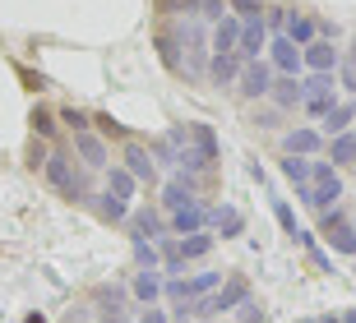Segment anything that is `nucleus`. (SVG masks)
<instances>
[{"label":"nucleus","instance_id":"f8f14e48","mask_svg":"<svg viewBox=\"0 0 356 323\" xmlns=\"http://www.w3.org/2000/svg\"><path fill=\"white\" fill-rule=\"evenodd\" d=\"M268 51V38H264V24H241V42H236V56L241 60H259Z\"/></svg>","mask_w":356,"mask_h":323},{"label":"nucleus","instance_id":"72a5a7b5","mask_svg":"<svg viewBox=\"0 0 356 323\" xmlns=\"http://www.w3.org/2000/svg\"><path fill=\"white\" fill-rule=\"evenodd\" d=\"M65 125L79 134V129H88V116H83V111H74V106H65Z\"/></svg>","mask_w":356,"mask_h":323},{"label":"nucleus","instance_id":"aec40b11","mask_svg":"<svg viewBox=\"0 0 356 323\" xmlns=\"http://www.w3.org/2000/svg\"><path fill=\"white\" fill-rule=\"evenodd\" d=\"M352 120H356V106L352 102H338L329 116H324V129H329V134H347V129H352Z\"/></svg>","mask_w":356,"mask_h":323},{"label":"nucleus","instance_id":"b1692460","mask_svg":"<svg viewBox=\"0 0 356 323\" xmlns=\"http://www.w3.org/2000/svg\"><path fill=\"white\" fill-rule=\"evenodd\" d=\"M134 296H139V300H144V305H148V300H158L162 296V282H158V272H139V277H134Z\"/></svg>","mask_w":356,"mask_h":323},{"label":"nucleus","instance_id":"7c9ffc66","mask_svg":"<svg viewBox=\"0 0 356 323\" xmlns=\"http://www.w3.org/2000/svg\"><path fill=\"white\" fill-rule=\"evenodd\" d=\"M236 310H241V323H264V305H259V300L245 296V300L236 305Z\"/></svg>","mask_w":356,"mask_h":323},{"label":"nucleus","instance_id":"e433bc0d","mask_svg":"<svg viewBox=\"0 0 356 323\" xmlns=\"http://www.w3.org/2000/svg\"><path fill=\"white\" fill-rule=\"evenodd\" d=\"M343 323H356V310H352V314H347V319H343Z\"/></svg>","mask_w":356,"mask_h":323},{"label":"nucleus","instance_id":"a211bd4d","mask_svg":"<svg viewBox=\"0 0 356 323\" xmlns=\"http://www.w3.org/2000/svg\"><path fill=\"white\" fill-rule=\"evenodd\" d=\"M324 148V139H319V129H291L287 134V153L291 157H310Z\"/></svg>","mask_w":356,"mask_h":323},{"label":"nucleus","instance_id":"7ed1b4c3","mask_svg":"<svg viewBox=\"0 0 356 323\" xmlns=\"http://www.w3.org/2000/svg\"><path fill=\"white\" fill-rule=\"evenodd\" d=\"M42 171H47V181H51L56 190L65 194V199H88V185L74 176V167H70V157H65V153H51Z\"/></svg>","mask_w":356,"mask_h":323},{"label":"nucleus","instance_id":"f257e3e1","mask_svg":"<svg viewBox=\"0 0 356 323\" xmlns=\"http://www.w3.org/2000/svg\"><path fill=\"white\" fill-rule=\"evenodd\" d=\"M296 194H301V204H310V208H329V204L343 199V181H338V171H333L329 162H310V185L296 190Z\"/></svg>","mask_w":356,"mask_h":323},{"label":"nucleus","instance_id":"473e14b6","mask_svg":"<svg viewBox=\"0 0 356 323\" xmlns=\"http://www.w3.org/2000/svg\"><path fill=\"white\" fill-rule=\"evenodd\" d=\"M33 129H38V134H42V139H47V134H51V111H42V106H38V111H33Z\"/></svg>","mask_w":356,"mask_h":323},{"label":"nucleus","instance_id":"39448f33","mask_svg":"<svg viewBox=\"0 0 356 323\" xmlns=\"http://www.w3.org/2000/svg\"><path fill=\"white\" fill-rule=\"evenodd\" d=\"M268 88H273V69H268L264 60H245V65H241L236 92L245 97V102H254V97H268Z\"/></svg>","mask_w":356,"mask_h":323},{"label":"nucleus","instance_id":"bb28decb","mask_svg":"<svg viewBox=\"0 0 356 323\" xmlns=\"http://www.w3.org/2000/svg\"><path fill=\"white\" fill-rule=\"evenodd\" d=\"M301 92H305V97H329V92H333V74H310V78H301Z\"/></svg>","mask_w":356,"mask_h":323},{"label":"nucleus","instance_id":"2f4dec72","mask_svg":"<svg viewBox=\"0 0 356 323\" xmlns=\"http://www.w3.org/2000/svg\"><path fill=\"white\" fill-rule=\"evenodd\" d=\"M273 213H277V222H282V231H287V235L301 231V226H296V217H291V208H287V199H273Z\"/></svg>","mask_w":356,"mask_h":323},{"label":"nucleus","instance_id":"c9c22d12","mask_svg":"<svg viewBox=\"0 0 356 323\" xmlns=\"http://www.w3.org/2000/svg\"><path fill=\"white\" fill-rule=\"evenodd\" d=\"M315 323H343V319H333V314H329V319H315Z\"/></svg>","mask_w":356,"mask_h":323},{"label":"nucleus","instance_id":"1a4fd4ad","mask_svg":"<svg viewBox=\"0 0 356 323\" xmlns=\"http://www.w3.org/2000/svg\"><path fill=\"white\" fill-rule=\"evenodd\" d=\"M204 222H209V208L199 204H185V208H176L172 213V222H167V226H172L176 235H195V231H204Z\"/></svg>","mask_w":356,"mask_h":323},{"label":"nucleus","instance_id":"f704fd0d","mask_svg":"<svg viewBox=\"0 0 356 323\" xmlns=\"http://www.w3.org/2000/svg\"><path fill=\"white\" fill-rule=\"evenodd\" d=\"M139 323H167V314H162V310H148V314H144Z\"/></svg>","mask_w":356,"mask_h":323},{"label":"nucleus","instance_id":"f03ea898","mask_svg":"<svg viewBox=\"0 0 356 323\" xmlns=\"http://www.w3.org/2000/svg\"><path fill=\"white\" fill-rule=\"evenodd\" d=\"M245 296H250V282H245V277H232L222 291H213V296H199L195 305H190V314H204V319H213V314H232Z\"/></svg>","mask_w":356,"mask_h":323},{"label":"nucleus","instance_id":"5701e85b","mask_svg":"<svg viewBox=\"0 0 356 323\" xmlns=\"http://www.w3.org/2000/svg\"><path fill=\"white\" fill-rule=\"evenodd\" d=\"M176 249H181V258H204V254H209V249H213V235L195 231V235H185V240H181V245H176Z\"/></svg>","mask_w":356,"mask_h":323},{"label":"nucleus","instance_id":"6ab92c4d","mask_svg":"<svg viewBox=\"0 0 356 323\" xmlns=\"http://www.w3.org/2000/svg\"><path fill=\"white\" fill-rule=\"evenodd\" d=\"M236 42H241V24L236 19H222L218 33H213V56L218 51H236Z\"/></svg>","mask_w":356,"mask_h":323},{"label":"nucleus","instance_id":"423d86ee","mask_svg":"<svg viewBox=\"0 0 356 323\" xmlns=\"http://www.w3.org/2000/svg\"><path fill=\"white\" fill-rule=\"evenodd\" d=\"M324 235H329V245L338 249V254H356V226L338 213V208L324 217Z\"/></svg>","mask_w":356,"mask_h":323},{"label":"nucleus","instance_id":"ddd939ff","mask_svg":"<svg viewBox=\"0 0 356 323\" xmlns=\"http://www.w3.org/2000/svg\"><path fill=\"white\" fill-rule=\"evenodd\" d=\"M130 231H134V240H162V235H167V222H162L158 213L139 208V213H130Z\"/></svg>","mask_w":356,"mask_h":323},{"label":"nucleus","instance_id":"a878e982","mask_svg":"<svg viewBox=\"0 0 356 323\" xmlns=\"http://www.w3.org/2000/svg\"><path fill=\"white\" fill-rule=\"evenodd\" d=\"M134 185H139V181H134V176H130L125 167H111V181H106V190L116 194V199H130V194H134Z\"/></svg>","mask_w":356,"mask_h":323},{"label":"nucleus","instance_id":"393cba45","mask_svg":"<svg viewBox=\"0 0 356 323\" xmlns=\"http://www.w3.org/2000/svg\"><path fill=\"white\" fill-rule=\"evenodd\" d=\"M329 153H333V162H356V134L352 129H347V134H333Z\"/></svg>","mask_w":356,"mask_h":323},{"label":"nucleus","instance_id":"2eb2a0df","mask_svg":"<svg viewBox=\"0 0 356 323\" xmlns=\"http://www.w3.org/2000/svg\"><path fill=\"white\" fill-rule=\"evenodd\" d=\"M209 222L218 226V235H222V240H232V235H241V231H245V213H241V208H232V204L213 208V213H209Z\"/></svg>","mask_w":356,"mask_h":323},{"label":"nucleus","instance_id":"c85d7f7f","mask_svg":"<svg viewBox=\"0 0 356 323\" xmlns=\"http://www.w3.org/2000/svg\"><path fill=\"white\" fill-rule=\"evenodd\" d=\"M232 10L241 14V24H264V10L254 0H232Z\"/></svg>","mask_w":356,"mask_h":323},{"label":"nucleus","instance_id":"c756f323","mask_svg":"<svg viewBox=\"0 0 356 323\" xmlns=\"http://www.w3.org/2000/svg\"><path fill=\"white\" fill-rule=\"evenodd\" d=\"M301 106L310 111V116H319V120H324V116H329V111H333L338 102H333V92H329V97H301Z\"/></svg>","mask_w":356,"mask_h":323},{"label":"nucleus","instance_id":"dca6fc26","mask_svg":"<svg viewBox=\"0 0 356 323\" xmlns=\"http://www.w3.org/2000/svg\"><path fill=\"white\" fill-rule=\"evenodd\" d=\"M268 97H273L282 111H291V106H301L305 92H301V83H296V74H277V83L268 88Z\"/></svg>","mask_w":356,"mask_h":323},{"label":"nucleus","instance_id":"412c9836","mask_svg":"<svg viewBox=\"0 0 356 323\" xmlns=\"http://www.w3.org/2000/svg\"><path fill=\"white\" fill-rule=\"evenodd\" d=\"M97 213H102L106 222H125V217H130V204H125V199H116V194L106 190V194H97Z\"/></svg>","mask_w":356,"mask_h":323},{"label":"nucleus","instance_id":"4468645a","mask_svg":"<svg viewBox=\"0 0 356 323\" xmlns=\"http://www.w3.org/2000/svg\"><path fill=\"white\" fill-rule=\"evenodd\" d=\"M268 56H273L277 74H296V65H301V47H296L291 38H273L268 42Z\"/></svg>","mask_w":356,"mask_h":323},{"label":"nucleus","instance_id":"6e6552de","mask_svg":"<svg viewBox=\"0 0 356 323\" xmlns=\"http://www.w3.org/2000/svg\"><path fill=\"white\" fill-rule=\"evenodd\" d=\"M74 153H79L83 167H92V171H97V167H111V162H106L111 153H106V143L97 139L92 129H79V134H74Z\"/></svg>","mask_w":356,"mask_h":323},{"label":"nucleus","instance_id":"9b49d317","mask_svg":"<svg viewBox=\"0 0 356 323\" xmlns=\"http://www.w3.org/2000/svg\"><path fill=\"white\" fill-rule=\"evenodd\" d=\"M301 60L315 69V74H333V65H338V51H333V42L315 38L310 47H301Z\"/></svg>","mask_w":356,"mask_h":323},{"label":"nucleus","instance_id":"0eeeda50","mask_svg":"<svg viewBox=\"0 0 356 323\" xmlns=\"http://www.w3.org/2000/svg\"><path fill=\"white\" fill-rule=\"evenodd\" d=\"M125 171H130L139 185H153V181H158L153 153H148V148H139V143H125Z\"/></svg>","mask_w":356,"mask_h":323},{"label":"nucleus","instance_id":"4c0bfd02","mask_svg":"<svg viewBox=\"0 0 356 323\" xmlns=\"http://www.w3.org/2000/svg\"><path fill=\"white\" fill-rule=\"evenodd\" d=\"M352 65H356V42H352Z\"/></svg>","mask_w":356,"mask_h":323},{"label":"nucleus","instance_id":"f3484780","mask_svg":"<svg viewBox=\"0 0 356 323\" xmlns=\"http://www.w3.org/2000/svg\"><path fill=\"white\" fill-rule=\"evenodd\" d=\"M282 28H287L282 38H291L296 47H310V42H315V33H319L315 19H305V14H291V10H287V24H282Z\"/></svg>","mask_w":356,"mask_h":323},{"label":"nucleus","instance_id":"58836bf2","mask_svg":"<svg viewBox=\"0 0 356 323\" xmlns=\"http://www.w3.org/2000/svg\"><path fill=\"white\" fill-rule=\"evenodd\" d=\"M301 323H315V319H301Z\"/></svg>","mask_w":356,"mask_h":323},{"label":"nucleus","instance_id":"cd10ccee","mask_svg":"<svg viewBox=\"0 0 356 323\" xmlns=\"http://www.w3.org/2000/svg\"><path fill=\"white\" fill-rule=\"evenodd\" d=\"M158 51H162V65H167V69H181V56H176V38L172 33H158Z\"/></svg>","mask_w":356,"mask_h":323},{"label":"nucleus","instance_id":"4be33fe9","mask_svg":"<svg viewBox=\"0 0 356 323\" xmlns=\"http://www.w3.org/2000/svg\"><path fill=\"white\" fill-rule=\"evenodd\" d=\"M282 176H287L296 190H305V185H310V162H305V157H291V153H287V162H282Z\"/></svg>","mask_w":356,"mask_h":323},{"label":"nucleus","instance_id":"9d476101","mask_svg":"<svg viewBox=\"0 0 356 323\" xmlns=\"http://www.w3.org/2000/svg\"><path fill=\"white\" fill-rule=\"evenodd\" d=\"M241 65H245V60H241L236 51H218L209 60V78L218 83V88H232V83L241 78Z\"/></svg>","mask_w":356,"mask_h":323},{"label":"nucleus","instance_id":"20e7f679","mask_svg":"<svg viewBox=\"0 0 356 323\" xmlns=\"http://www.w3.org/2000/svg\"><path fill=\"white\" fill-rule=\"evenodd\" d=\"M218 282H222V272H199V277H167V282H162V296H167V300H199V296H209Z\"/></svg>","mask_w":356,"mask_h":323}]
</instances>
